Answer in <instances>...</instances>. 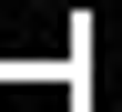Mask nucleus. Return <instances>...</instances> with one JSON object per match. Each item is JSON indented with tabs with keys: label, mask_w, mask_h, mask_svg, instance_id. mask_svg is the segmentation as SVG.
<instances>
[]
</instances>
